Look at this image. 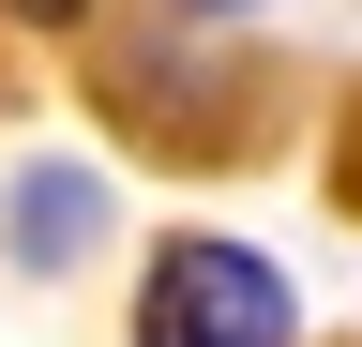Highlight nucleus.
Here are the masks:
<instances>
[{"mask_svg":"<svg viewBox=\"0 0 362 347\" xmlns=\"http://www.w3.org/2000/svg\"><path fill=\"white\" fill-rule=\"evenodd\" d=\"M136 347H302V302L257 242L226 227H166L136 272Z\"/></svg>","mask_w":362,"mask_h":347,"instance_id":"obj_1","label":"nucleus"},{"mask_svg":"<svg viewBox=\"0 0 362 347\" xmlns=\"http://www.w3.org/2000/svg\"><path fill=\"white\" fill-rule=\"evenodd\" d=\"M90 242H106V182L90 166H16L0 182V257L16 272H76Z\"/></svg>","mask_w":362,"mask_h":347,"instance_id":"obj_2","label":"nucleus"},{"mask_svg":"<svg viewBox=\"0 0 362 347\" xmlns=\"http://www.w3.org/2000/svg\"><path fill=\"white\" fill-rule=\"evenodd\" d=\"M0 16H16V30H76L90 0H0Z\"/></svg>","mask_w":362,"mask_h":347,"instance_id":"obj_3","label":"nucleus"},{"mask_svg":"<svg viewBox=\"0 0 362 347\" xmlns=\"http://www.w3.org/2000/svg\"><path fill=\"white\" fill-rule=\"evenodd\" d=\"M181 16H257V0H181Z\"/></svg>","mask_w":362,"mask_h":347,"instance_id":"obj_4","label":"nucleus"}]
</instances>
